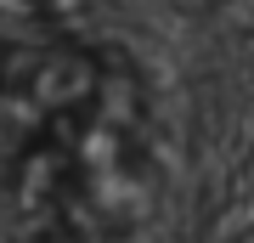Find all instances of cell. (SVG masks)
Here are the masks:
<instances>
[{
    "label": "cell",
    "mask_w": 254,
    "mask_h": 243,
    "mask_svg": "<svg viewBox=\"0 0 254 243\" xmlns=\"http://www.w3.org/2000/svg\"><path fill=\"white\" fill-rule=\"evenodd\" d=\"M249 243H254V232H249Z\"/></svg>",
    "instance_id": "6da1fadb"
}]
</instances>
